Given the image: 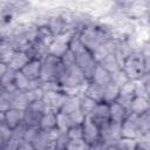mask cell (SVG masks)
<instances>
[{"instance_id":"obj_1","label":"cell","mask_w":150,"mask_h":150,"mask_svg":"<svg viewBox=\"0 0 150 150\" xmlns=\"http://www.w3.org/2000/svg\"><path fill=\"white\" fill-rule=\"evenodd\" d=\"M121 68L130 81H138L145 74L150 73V56H144L139 50H134L122 62Z\"/></svg>"},{"instance_id":"obj_2","label":"cell","mask_w":150,"mask_h":150,"mask_svg":"<svg viewBox=\"0 0 150 150\" xmlns=\"http://www.w3.org/2000/svg\"><path fill=\"white\" fill-rule=\"evenodd\" d=\"M66 67L62 64L59 57L53 55H47L41 60V73L40 81L41 82H57L61 79Z\"/></svg>"},{"instance_id":"obj_3","label":"cell","mask_w":150,"mask_h":150,"mask_svg":"<svg viewBox=\"0 0 150 150\" xmlns=\"http://www.w3.org/2000/svg\"><path fill=\"white\" fill-rule=\"evenodd\" d=\"M87 82L88 80L77 66L66 68L61 79L59 80L61 88H82L87 84Z\"/></svg>"},{"instance_id":"obj_4","label":"cell","mask_w":150,"mask_h":150,"mask_svg":"<svg viewBox=\"0 0 150 150\" xmlns=\"http://www.w3.org/2000/svg\"><path fill=\"white\" fill-rule=\"evenodd\" d=\"M46 112L42 101L29 103L23 110V124L26 127H39L41 116Z\"/></svg>"},{"instance_id":"obj_5","label":"cell","mask_w":150,"mask_h":150,"mask_svg":"<svg viewBox=\"0 0 150 150\" xmlns=\"http://www.w3.org/2000/svg\"><path fill=\"white\" fill-rule=\"evenodd\" d=\"M40 129V128H39ZM61 132L57 129L43 131L40 129L36 138L32 143L34 150H54V142Z\"/></svg>"},{"instance_id":"obj_6","label":"cell","mask_w":150,"mask_h":150,"mask_svg":"<svg viewBox=\"0 0 150 150\" xmlns=\"http://www.w3.org/2000/svg\"><path fill=\"white\" fill-rule=\"evenodd\" d=\"M121 138V124L108 122L100 128V141L105 145H115Z\"/></svg>"},{"instance_id":"obj_7","label":"cell","mask_w":150,"mask_h":150,"mask_svg":"<svg viewBox=\"0 0 150 150\" xmlns=\"http://www.w3.org/2000/svg\"><path fill=\"white\" fill-rule=\"evenodd\" d=\"M66 98V95L59 90V91H45L43 97H42V103L45 104L46 111L50 112H59L63 101Z\"/></svg>"},{"instance_id":"obj_8","label":"cell","mask_w":150,"mask_h":150,"mask_svg":"<svg viewBox=\"0 0 150 150\" xmlns=\"http://www.w3.org/2000/svg\"><path fill=\"white\" fill-rule=\"evenodd\" d=\"M141 131L137 123V115L129 114L127 118L121 123V136L123 138L137 139L141 136Z\"/></svg>"},{"instance_id":"obj_9","label":"cell","mask_w":150,"mask_h":150,"mask_svg":"<svg viewBox=\"0 0 150 150\" xmlns=\"http://www.w3.org/2000/svg\"><path fill=\"white\" fill-rule=\"evenodd\" d=\"M82 139L88 145L100 141V128L89 117H86L82 123Z\"/></svg>"},{"instance_id":"obj_10","label":"cell","mask_w":150,"mask_h":150,"mask_svg":"<svg viewBox=\"0 0 150 150\" xmlns=\"http://www.w3.org/2000/svg\"><path fill=\"white\" fill-rule=\"evenodd\" d=\"M88 117L98 128H101L102 125L107 124L108 122H110V120H109V104L103 103V102L97 103Z\"/></svg>"},{"instance_id":"obj_11","label":"cell","mask_w":150,"mask_h":150,"mask_svg":"<svg viewBox=\"0 0 150 150\" xmlns=\"http://www.w3.org/2000/svg\"><path fill=\"white\" fill-rule=\"evenodd\" d=\"M134 97H135V82L128 81L127 83H124L123 86L120 87L118 97H117L116 102H118L121 105H123L129 111V107H130V103Z\"/></svg>"},{"instance_id":"obj_12","label":"cell","mask_w":150,"mask_h":150,"mask_svg":"<svg viewBox=\"0 0 150 150\" xmlns=\"http://www.w3.org/2000/svg\"><path fill=\"white\" fill-rule=\"evenodd\" d=\"M4 123L12 130H15L23 123V110L18 108H9L4 112Z\"/></svg>"},{"instance_id":"obj_13","label":"cell","mask_w":150,"mask_h":150,"mask_svg":"<svg viewBox=\"0 0 150 150\" xmlns=\"http://www.w3.org/2000/svg\"><path fill=\"white\" fill-rule=\"evenodd\" d=\"M29 81H36L40 80V73H41V60L30 59L27 64L20 70Z\"/></svg>"},{"instance_id":"obj_14","label":"cell","mask_w":150,"mask_h":150,"mask_svg":"<svg viewBox=\"0 0 150 150\" xmlns=\"http://www.w3.org/2000/svg\"><path fill=\"white\" fill-rule=\"evenodd\" d=\"M146 111H150V101L149 97L144 96H135L129 107V114L141 115Z\"/></svg>"},{"instance_id":"obj_15","label":"cell","mask_w":150,"mask_h":150,"mask_svg":"<svg viewBox=\"0 0 150 150\" xmlns=\"http://www.w3.org/2000/svg\"><path fill=\"white\" fill-rule=\"evenodd\" d=\"M29 56L27 55V53L25 50H14L11 60L8 61L7 66L8 68L13 69L14 71H20L29 61Z\"/></svg>"},{"instance_id":"obj_16","label":"cell","mask_w":150,"mask_h":150,"mask_svg":"<svg viewBox=\"0 0 150 150\" xmlns=\"http://www.w3.org/2000/svg\"><path fill=\"white\" fill-rule=\"evenodd\" d=\"M128 115H129V111L123 105H121L118 102H112L109 104V120H110V122L121 124L127 118Z\"/></svg>"},{"instance_id":"obj_17","label":"cell","mask_w":150,"mask_h":150,"mask_svg":"<svg viewBox=\"0 0 150 150\" xmlns=\"http://www.w3.org/2000/svg\"><path fill=\"white\" fill-rule=\"evenodd\" d=\"M89 82H93L95 84L104 87V86H107L111 82V75L107 70H104L100 64H96L95 69L93 70V73L90 75Z\"/></svg>"},{"instance_id":"obj_18","label":"cell","mask_w":150,"mask_h":150,"mask_svg":"<svg viewBox=\"0 0 150 150\" xmlns=\"http://www.w3.org/2000/svg\"><path fill=\"white\" fill-rule=\"evenodd\" d=\"M29 59H36V60H42L45 56L48 55V47L40 43L39 41H35L33 43H29L28 47L25 50Z\"/></svg>"},{"instance_id":"obj_19","label":"cell","mask_w":150,"mask_h":150,"mask_svg":"<svg viewBox=\"0 0 150 150\" xmlns=\"http://www.w3.org/2000/svg\"><path fill=\"white\" fill-rule=\"evenodd\" d=\"M83 95H86L87 97L91 98L93 101H95L96 103L102 102L103 100V87L95 84L93 82H87V84L83 88Z\"/></svg>"},{"instance_id":"obj_20","label":"cell","mask_w":150,"mask_h":150,"mask_svg":"<svg viewBox=\"0 0 150 150\" xmlns=\"http://www.w3.org/2000/svg\"><path fill=\"white\" fill-rule=\"evenodd\" d=\"M97 64H100L104 70H107L110 75L115 71H117L118 69H121L122 67V62L117 59V56L114 54V53H110L108 54L102 61H100Z\"/></svg>"},{"instance_id":"obj_21","label":"cell","mask_w":150,"mask_h":150,"mask_svg":"<svg viewBox=\"0 0 150 150\" xmlns=\"http://www.w3.org/2000/svg\"><path fill=\"white\" fill-rule=\"evenodd\" d=\"M77 110H80V96H66L59 112L70 115Z\"/></svg>"},{"instance_id":"obj_22","label":"cell","mask_w":150,"mask_h":150,"mask_svg":"<svg viewBox=\"0 0 150 150\" xmlns=\"http://www.w3.org/2000/svg\"><path fill=\"white\" fill-rule=\"evenodd\" d=\"M27 105H28V101L25 91L13 89L11 93V108H18L25 110Z\"/></svg>"},{"instance_id":"obj_23","label":"cell","mask_w":150,"mask_h":150,"mask_svg":"<svg viewBox=\"0 0 150 150\" xmlns=\"http://www.w3.org/2000/svg\"><path fill=\"white\" fill-rule=\"evenodd\" d=\"M39 128L43 131H48V130H53L56 129V114L55 112H50V111H46L40 120L39 123Z\"/></svg>"},{"instance_id":"obj_24","label":"cell","mask_w":150,"mask_h":150,"mask_svg":"<svg viewBox=\"0 0 150 150\" xmlns=\"http://www.w3.org/2000/svg\"><path fill=\"white\" fill-rule=\"evenodd\" d=\"M118 87L115 86L114 83H109L107 86L103 87V100L102 102L103 103H107V104H110L112 102H116L117 101V97H118Z\"/></svg>"},{"instance_id":"obj_25","label":"cell","mask_w":150,"mask_h":150,"mask_svg":"<svg viewBox=\"0 0 150 150\" xmlns=\"http://www.w3.org/2000/svg\"><path fill=\"white\" fill-rule=\"evenodd\" d=\"M55 36L50 33V30L47 27H40L38 28V34H36V41H39L40 43L45 45V46H49L53 41H54Z\"/></svg>"},{"instance_id":"obj_26","label":"cell","mask_w":150,"mask_h":150,"mask_svg":"<svg viewBox=\"0 0 150 150\" xmlns=\"http://www.w3.org/2000/svg\"><path fill=\"white\" fill-rule=\"evenodd\" d=\"M96 104L97 103L95 101H93L91 98L87 97L86 95H83V94L80 95V110L86 117H88L90 115V112L93 111V109L95 108Z\"/></svg>"},{"instance_id":"obj_27","label":"cell","mask_w":150,"mask_h":150,"mask_svg":"<svg viewBox=\"0 0 150 150\" xmlns=\"http://www.w3.org/2000/svg\"><path fill=\"white\" fill-rule=\"evenodd\" d=\"M25 94H26V97H27V101H28V104H29V103H33V102L42 101V97H43L45 91H43V89H42L41 86H38V87L29 88L28 90L25 91Z\"/></svg>"},{"instance_id":"obj_28","label":"cell","mask_w":150,"mask_h":150,"mask_svg":"<svg viewBox=\"0 0 150 150\" xmlns=\"http://www.w3.org/2000/svg\"><path fill=\"white\" fill-rule=\"evenodd\" d=\"M32 81H29L21 71L15 73V79H14V88L21 91H26L30 88Z\"/></svg>"},{"instance_id":"obj_29","label":"cell","mask_w":150,"mask_h":150,"mask_svg":"<svg viewBox=\"0 0 150 150\" xmlns=\"http://www.w3.org/2000/svg\"><path fill=\"white\" fill-rule=\"evenodd\" d=\"M22 142L23 141H22L21 136H19V135L13 132V135L2 143L1 149L2 150H19V148L21 146Z\"/></svg>"},{"instance_id":"obj_30","label":"cell","mask_w":150,"mask_h":150,"mask_svg":"<svg viewBox=\"0 0 150 150\" xmlns=\"http://www.w3.org/2000/svg\"><path fill=\"white\" fill-rule=\"evenodd\" d=\"M13 89H6L0 86V112L11 108V93Z\"/></svg>"},{"instance_id":"obj_31","label":"cell","mask_w":150,"mask_h":150,"mask_svg":"<svg viewBox=\"0 0 150 150\" xmlns=\"http://www.w3.org/2000/svg\"><path fill=\"white\" fill-rule=\"evenodd\" d=\"M71 122L68 115L62 112H56V129L60 132H67V130L71 127Z\"/></svg>"},{"instance_id":"obj_32","label":"cell","mask_w":150,"mask_h":150,"mask_svg":"<svg viewBox=\"0 0 150 150\" xmlns=\"http://www.w3.org/2000/svg\"><path fill=\"white\" fill-rule=\"evenodd\" d=\"M137 123L141 134L150 132V111L137 115Z\"/></svg>"},{"instance_id":"obj_33","label":"cell","mask_w":150,"mask_h":150,"mask_svg":"<svg viewBox=\"0 0 150 150\" xmlns=\"http://www.w3.org/2000/svg\"><path fill=\"white\" fill-rule=\"evenodd\" d=\"M15 73L13 69L8 68V70L5 73V75L0 79V86L6 88V89H15L14 88V79H15Z\"/></svg>"},{"instance_id":"obj_34","label":"cell","mask_w":150,"mask_h":150,"mask_svg":"<svg viewBox=\"0 0 150 150\" xmlns=\"http://www.w3.org/2000/svg\"><path fill=\"white\" fill-rule=\"evenodd\" d=\"M39 131H40L39 127H25V130L22 132V141L25 143H28L32 145V143L36 138Z\"/></svg>"},{"instance_id":"obj_35","label":"cell","mask_w":150,"mask_h":150,"mask_svg":"<svg viewBox=\"0 0 150 150\" xmlns=\"http://www.w3.org/2000/svg\"><path fill=\"white\" fill-rule=\"evenodd\" d=\"M115 146L117 150H137V141L131 138H121Z\"/></svg>"},{"instance_id":"obj_36","label":"cell","mask_w":150,"mask_h":150,"mask_svg":"<svg viewBox=\"0 0 150 150\" xmlns=\"http://www.w3.org/2000/svg\"><path fill=\"white\" fill-rule=\"evenodd\" d=\"M128 81H130V80L128 79V76L125 75V73L122 70V68L111 74V83H114V84L117 86L118 88H120L121 86H123L124 83H127Z\"/></svg>"},{"instance_id":"obj_37","label":"cell","mask_w":150,"mask_h":150,"mask_svg":"<svg viewBox=\"0 0 150 150\" xmlns=\"http://www.w3.org/2000/svg\"><path fill=\"white\" fill-rule=\"evenodd\" d=\"M68 142H69V138L67 137L66 132H61L54 142V150H67Z\"/></svg>"},{"instance_id":"obj_38","label":"cell","mask_w":150,"mask_h":150,"mask_svg":"<svg viewBox=\"0 0 150 150\" xmlns=\"http://www.w3.org/2000/svg\"><path fill=\"white\" fill-rule=\"evenodd\" d=\"M88 144L82 139H69L67 150H88Z\"/></svg>"},{"instance_id":"obj_39","label":"cell","mask_w":150,"mask_h":150,"mask_svg":"<svg viewBox=\"0 0 150 150\" xmlns=\"http://www.w3.org/2000/svg\"><path fill=\"white\" fill-rule=\"evenodd\" d=\"M136 141H137V149L150 150V132L142 134Z\"/></svg>"},{"instance_id":"obj_40","label":"cell","mask_w":150,"mask_h":150,"mask_svg":"<svg viewBox=\"0 0 150 150\" xmlns=\"http://www.w3.org/2000/svg\"><path fill=\"white\" fill-rule=\"evenodd\" d=\"M62 64L66 67V68H70V67H74L76 66V62H75V55L68 49L61 57H60Z\"/></svg>"},{"instance_id":"obj_41","label":"cell","mask_w":150,"mask_h":150,"mask_svg":"<svg viewBox=\"0 0 150 150\" xmlns=\"http://www.w3.org/2000/svg\"><path fill=\"white\" fill-rule=\"evenodd\" d=\"M66 135L69 139H80V138H82V124L81 125H71L67 130Z\"/></svg>"},{"instance_id":"obj_42","label":"cell","mask_w":150,"mask_h":150,"mask_svg":"<svg viewBox=\"0 0 150 150\" xmlns=\"http://www.w3.org/2000/svg\"><path fill=\"white\" fill-rule=\"evenodd\" d=\"M68 116H69L70 122H71L73 125H81L83 123L84 118H86V116L81 112V110H77V111H75V112H73V114H70Z\"/></svg>"},{"instance_id":"obj_43","label":"cell","mask_w":150,"mask_h":150,"mask_svg":"<svg viewBox=\"0 0 150 150\" xmlns=\"http://www.w3.org/2000/svg\"><path fill=\"white\" fill-rule=\"evenodd\" d=\"M12 135H13V130L9 127H7L5 123H1L0 124V138L2 139V142L8 139Z\"/></svg>"},{"instance_id":"obj_44","label":"cell","mask_w":150,"mask_h":150,"mask_svg":"<svg viewBox=\"0 0 150 150\" xmlns=\"http://www.w3.org/2000/svg\"><path fill=\"white\" fill-rule=\"evenodd\" d=\"M88 150H107V145H105L103 142L98 141V142H96V143L90 144V145L88 146Z\"/></svg>"},{"instance_id":"obj_45","label":"cell","mask_w":150,"mask_h":150,"mask_svg":"<svg viewBox=\"0 0 150 150\" xmlns=\"http://www.w3.org/2000/svg\"><path fill=\"white\" fill-rule=\"evenodd\" d=\"M8 70V66L7 63H4V62H0V79L5 75V73Z\"/></svg>"},{"instance_id":"obj_46","label":"cell","mask_w":150,"mask_h":150,"mask_svg":"<svg viewBox=\"0 0 150 150\" xmlns=\"http://www.w3.org/2000/svg\"><path fill=\"white\" fill-rule=\"evenodd\" d=\"M19 150H33V146H32L30 144H28V143L22 142V144H21V146L19 148Z\"/></svg>"},{"instance_id":"obj_47","label":"cell","mask_w":150,"mask_h":150,"mask_svg":"<svg viewBox=\"0 0 150 150\" xmlns=\"http://www.w3.org/2000/svg\"><path fill=\"white\" fill-rule=\"evenodd\" d=\"M107 150H117L115 145H107Z\"/></svg>"},{"instance_id":"obj_48","label":"cell","mask_w":150,"mask_h":150,"mask_svg":"<svg viewBox=\"0 0 150 150\" xmlns=\"http://www.w3.org/2000/svg\"><path fill=\"white\" fill-rule=\"evenodd\" d=\"M4 123V112H0V124Z\"/></svg>"},{"instance_id":"obj_49","label":"cell","mask_w":150,"mask_h":150,"mask_svg":"<svg viewBox=\"0 0 150 150\" xmlns=\"http://www.w3.org/2000/svg\"><path fill=\"white\" fill-rule=\"evenodd\" d=\"M0 150H2V149H1V148H0Z\"/></svg>"},{"instance_id":"obj_50","label":"cell","mask_w":150,"mask_h":150,"mask_svg":"<svg viewBox=\"0 0 150 150\" xmlns=\"http://www.w3.org/2000/svg\"><path fill=\"white\" fill-rule=\"evenodd\" d=\"M137 150H139V149H137Z\"/></svg>"},{"instance_id":"obj_51","label":"cell","mask_w":150,"mask_h":150,"mask_svg":"<svg viewBox=\"0 0 150 150\" xmlns=\"http://www.w3.org/2000/svg\"><path fill=\"white\" fill-rule=\"evenodd\" d=\"M33 150H34V149H33Z\"/></svg>"}]
</instances>
